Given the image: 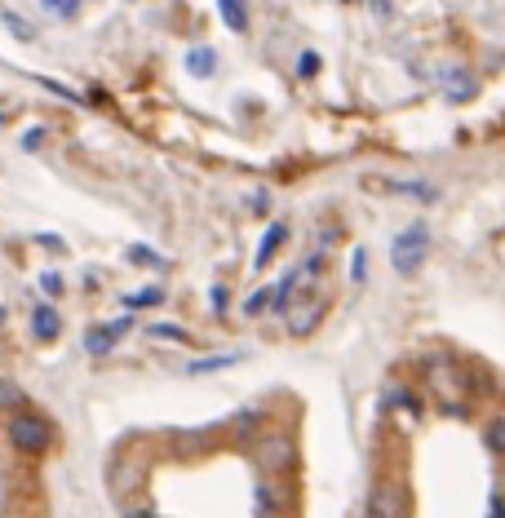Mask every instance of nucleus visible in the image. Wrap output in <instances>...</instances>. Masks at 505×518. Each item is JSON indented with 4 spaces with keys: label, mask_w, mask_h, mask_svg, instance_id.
Segmentation results:
<instances>
[{
    "label": "nucleus",
    "mask_w": 505,
    "mask_h": 518,
    "mask_svg": "<svg viewBox=\"0 0 505 518\" xmlns=\"http://www.w3.org/2000/svg\"><path fill=\"white\" fill-rule=\"evenodd\" d=\"M284 240H288V226H284V222H271V226H266V235H262V244H257V257H253V262L266 266V262L275 257V248H280Z\"/></svg>",
    "instance_id": "8"
},
{
    "label": "nucleus",
    "mask_w": 505,
    "mask_h": 518,
    "mask_svg": "<svg viewBox=\"0 0 505 518\" xmlns=\"http://www.w3.org/2000/svg\"><path fill=\"white\" fill-rule=\"evenodd\" d=\"M488 518H505V496H492V510H488Z\"/></svg>",
    "instance_id": "27"
},
{
    "label": "nucleus",
    "mask_w": 505,
    "mask_h": 518,
    "mask_svg": "<svg viewBox=\"0 0 505 518\" xmlns=\"http://www.w3.org/2000/svg\"><path fill=\"white\" fill-rule=\"evenodd\" d=\"M18 403H23V390H18L9 377H0V408H18Z\"/></svg>",
    "instance_id": "16"
},
{
    "label": "nucleus",
    "mask_w": 505,
    "mask_h": 518,
    "mask_svg": "<svg viewBox=\"0 0 505 518\" xmlns=\"http://www.w3.org/2000/svg\"><path fill=\"white\" fill-rule=\"evenodd\" d=\"M218 9H222V23L231 27V31H244V27H249V14H244L240 0H222Z\"/></svg>",
    "instance_id": "12"
},
{
    "label": "nucleus",
    "mask_w": 505,
    "mask_h": 518,
    "mask_svg": "<svg viewBox=\"0 0 505 518\" xmlns=\"http://www.w3.org/2000/svg\"><path fill=\"white\" fill-rule=\"evenodd\" d=\"M32 333L40 341H54L58 333H63V315H58L54 306H36V315H32Z\"/></svg>",
    "instance_id": "7"
},
{
    "label": "nucleus",
    "mask_w": 505,
    "mask_h": 518,
    "mask_svg": "<svg viewBox=\"0 0 505 518\" xmlns=\"http://www.w3.org/2000/svg\"><path fill=\"white\" fill-rule=\"evenodd\" d=\"M40 9H45L49 18H63V23H67V18H76V14H80V5H76V0H45V5H40Z\"/></svg>",
    "instance_id": "13"
},
{
    "label": "nucleus",
    "mask_w": 505,
    "mask_h": 518,
    "mask_svg": "<svg viewBox=\"0 0 505 518\" xmlns=\"http://www.w3.org/2000/svg\"><path fill=\"white\" fill-rule=\"evenodd\" d=\"M40 142H45V129H27V133H23V147H27V151L40 147Z\"/></svg>",
    "instance_id": "26"
},
{
    "label": "nucleus",
    "mask_w": 505,
    "mask_h": 518,
    "mask_svg": "<svg viewBox=\"0 0 505 518\" xmlns=\"http://www.w3.org/2000/svg\"><path fill=\"white\" fill-rule=\"evenodd\" d=\"M368 518H408V492L399 483H377L368 492Z\"/></svg>",
    "instance_id": "5"
},
{
    "label": "nucleus",
    "mask_w": 505,
    "mask_h": 518,
    "mask_svg": "<svg viewBox=\"0 0 505 518\" xmlns=\"http://www.w3.org/2000/svg\"><path fill=\"white\" fill-rule=\"evenodd\" d=\"M488 448H492V452H501V457H505V417H497V421L488 426Z\"/></svg>",
    "instance_id": "19"
},
{
    "label": "nucleus",
    "mask_w": 505,
    "mask_h": 518,
    "mask_svg": "<svg viewBox=\"0 0 505 518\" xmlns=\"http://www.w3.org/2000/svg\"><path fill=\"white\" fill-rule=\"evenodd\" d=\"M9 443H14L18 452H27V457H40V452L49 448V426L32 412H18L14 421H9Z\"/></svg>",
    "instance_id": "3"
},
{
    "label": "nucleus",
    "mask_w": 505,
    "mask_h": 518,
    "mask_svg": "<svg viewBox=\"0 0 505 518\" xmlns=\"http://www.w3.org/2000/svg\"><path fill=\"white\" fill-rule=\"evenodd\" d=\"M0 23H5L9 31H18V36H23V40L32 36V27H27V23H23V18H18V14H9V9H5V14H0Z\"/></svg>",
    "instance_id": "21"
},
{
    "label": "nucleus",
    "mask_w": 505,
    "mask_h": 518,
    "mask_svg": "<svg viewBox=\"0 0 505 518\" xmlns=\"http://www.w3.org/2000/svg\"><path fill=\"white\" fill-rule=\"evenodd\" d=\"M297 71H302V76H315V71H319V54H302V58H297Z\"/></svg>",
    "instance_id": "23"
},
{
    "label": "nucleus",
    "mask_w": 505,
    "mask_h": 518,
    "mask_svg": "<svg viewBox=\"0 0 505 518\" xmlns=\"http://www.w3.org/2000/svg\"><path fill=\"white\" fill-rule=\"evenodd\" d=\"M324 306H328V297H324V293H306V297H297V302L284 310V328H288L293 337H306V333H311V328L319 324V319H324Z\"/></svg>",
    "instance_id": "4"
},
{
    "label": "nucleus",
    "mask_w": 505,
    "mask_h": 518,
    "mask_svg": "<svg viewBox=\"0 0 505 518\" xmlns=\"http://www.w3.org/2000/svg\"><path fill=\"white\" fill-rule=\"evenodd\" d=\"M129 328H133V324H129V319H116V324H98V328H94V333H89V337H85L89 355H107V350H111V346H116V341H120V337H125V333H129Z\"/></svg>",
    "instance_id": "6"
},
{
    "label": "nucleus",
    "mask_w": 505,
    "mask_h": 518,
    "mask_svg": "<svg viewBox=\"0 0 505 518\" xmlns=\"http://www.w3.org/2000/svg\"><path fill=\"white\" fill-rule=\"evenodd\" d=\"M426 253H430V226L426 222H412L390 240V262H395L399 275H417Z\"/></svg>",
    "instance_id": "1"
},
{
    "label": "nucleus",
    "mask_w": 505,
    "mask_h": 518,
    "mask_svg": "<svg viewBox=\"0 0 505 518\" xmlns=\"http://www.w3.org/2000/svg\"><path fill=\"white\" fill-rule=\"evenodd\" d=\"M213 67H218V54H213L209 45H195L187 54V71H191V76H209Z\"/></svg>",
    "instance_id": "10"
},
{
    "label": "nucleus",
    "mask_w": 505,
    "mask_h": 518,
    "mask_svg": "<svg viewBox=\"0 0 505 518\" xmlns=\"http://www.w3.org/2000/svg\"><path fill=\"white\" fill-rule=\"evenodd\" d=\"M40 288H45V293H58V288H63V279H58L54 271H45V275H40Z\"/></svg>",
    "instance_id": "25"
},
{
    "label": "nucleus",
    "mask_w": 505,
    "mask_h": 518,
    "mask_svg": "<svg viewBox=\"0 0 505 518\" xmlns=\"http://www.w3.org/2000/svg\"><path fill=\"white\" fill-rule=\"evenodd\" d=\"M147 333H156L164 341H187V337H182V328H173V324H156V328H147Z\"/></svg>",
    "instance_id": "22"
},
{
    "label": "nucleus",
    "mask_w": 505,
    "mask_h": 518,
    "mask_svg": "<svg viewBox=\"0 0 505 518\" xmlns=\"http://www.w3.org/2000/svg\"><path fill=\"white\" fill-rule=\"evenodd\" d=\"M350 275H355V279H364V275H368V253H364V248H359L355 262H350Z\"/></svg>",
    "instance_id": "24"
},
{
    "label": "nucleus",
    "mask_w": 505,
    "mask_h": 518,
    "mask_svg": "<svg viewBox=\"0 0 505 518\" xmlns=\"http://www.w3.org/2000/svg\"><path fill=\"white\" fill-rule=\"evenodd\" d=\"M266 306H271V288H257V293L249 297V302H244V315L253 319V315H262Z\"/></svg>",
    "instance_id": "17"
},
{
    "label": "nucleus",
    "mask_w": 505,
    "mask_h": 518,
    "mask_svg": "<svg viewBox=\"0 0 505 518\" xmlns=\"http://www.w3.org/2000/svg\"><path fill=\"white\" fill-rule=\"evenodd\" d=\"M129 262H138V266H164V257L156 253V248H142V244H133V248H129Z\"/></svg>",
    "instance_id": "14"
},
{
    "label": "nucleus",
    "mask_w": 505,
    "mask_h": 518,
    "mask_svg": "<svg viewBox=\"0 0 505 518\" xmlns=\"http://www.w3.org/2000/svg\"><path fill=\"white\" fill-rule=\"evenodd\" d=\"M399 191L412 195V200H439V191H435V186H426V182H404Z\"/></svg>",
    "instance_id": "18"
},
{
    "label": "nucleus",
    "mask_w": 505,
    "mask_h": 518,
    "mask_svg": "<svg viewBox=\"0 0 505 518\" xmlns=\"http://www.w3.org/2000/svg\"><path fill=\"white\" fill-rule=\"evenodd\" d=\"M448 80H452V85H448V98H452V102H461V98H470V93H474V76H470V71L452 67Z\"/></svg>",
    "instance_id": "11"
},
{
    "label": "nucleus",
    "mask_w": 505,
    "mask_h": 518,
    "mask_svg": "<svg viewBox=\"0 0 505 518\" xmlns=\"http://www.w3.org/2000/svg\"><path fill=\"white\" fill-rule=\"evenodd\" d=\"M253 461H257V470H266V474L288 470V461H293V439H288L284 430H266L262 439L253 443Z\"/></svg>",
    "instance_id": "2"
},
{
    "label": "nucleus",
    "mask_w": 505,
    "mask_h": 518,
    "mask_svg": "<svg viewBox=\"0 0 505 518\" xmlns=\"http://www.w3.org/2000/svg\"><path fill=\"white\" fill-rule=\"evenodd\" d=\"M280 501H284V492L275 488L271 479H257V488H253V505H257V514L271 518L275 510H280Z\"/></svg>",
    "instance_id": "9"
},
{
    "label": "nucleus",
    "mask_w": 505,
    "mask_h": 518,
    "mask_svg": "<svg viewBox=\"0 0 505 518\" xmlns=\"http://www.w3.org/2000/svg\"><path fill=\"white\" fill-rule=\"evenodd\" d=\"M125 518H156V514H151V510H142V505H129Z\"/></svg>",
    "instance_id": "29"
},
{
    "label": "nucleus",
    "mask_w": 505,
    "mask_h": 518,
    "mask_svg": "<svg viewBox=\"0 0 505 518\" xmlns=\"http://www.w3.org/2000/svg\"><path fill=\"white\" fill-rule=\"evenodd\" d=\"M125 302H129V306H160L164 293H160V288H138V293L125 297Z\"/></svg>",
    "instance_id": "15"
},
{
    "label": "nucleus",
    "mask_w": 505,
    "mask_h": 518,
    "mask_svg": "<svg viewBox=\"0 0 505 518\" xmlns=\"http://www.w3.org/2000/svg\"><path fill=\"white\" fill-rule=\"evenodd\" d=\"M235 359H240V355H213V359H200V364H195L191 372H195V377H200V372H213V368H226V364H235Z\"/></svg>",
    "instance_id": "20"
},
{
    "label": "nucleus",
    "mask_w": 505,
    "mask_h": 518,
    "mask_svg": "<svg viewBox=\"0 0 505 518\" xmlns=\"http://www.w3.org/2000/svg\"><path fill=\"white\" fill-rule=\"evenodd\" d=\"M213 310H218V315L226 310V288H213Z\"/></svg>",
    "instance_id": "28"
}]
</instances>
